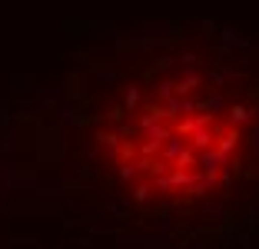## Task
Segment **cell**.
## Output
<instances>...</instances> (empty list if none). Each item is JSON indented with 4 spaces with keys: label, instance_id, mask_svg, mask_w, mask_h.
Wrapping results in <instances>:
<instances>
[{
    "label": "cell",
    "instance_id": "1",
    "mask_svg": "<svg viewBox=\"0 0 259 249\" xmlns=\"http://www.w3.org/2000/svg\"><path fill=\"white\" fill-rule=\"evenodd\" d=\"M37 140H33V146H37V163L40 166H57L63 159V130L60 127H50V123H40L37 127Z\"/></svg>",
    "mask_w": 259,
    "mask_h": 249
},
{
    "label": "cell",
    "instance_id": "2",
    "mask_svg": "<svg viewBox=\"0 0 259 249\" xmlns=\"http://www.w3.org/2000/svg\"><path fill=\"white\" fill-rule=\"evenodd\" d=\"M256 120H259V110L252 103H239V100H233V103L226 106V127L239 130V133H243L246 127H252Z\"/></svg>",
    "mask_w": 259,
    "mask_h": 249
},
{
    "label": "cell",
    "instance_id": "3",
    "mask_svg": "<svg viewBox=\"0 0 259 249\" xmlns=\"http://www.w3.org/2000/svg\"><path fill=\"white\" fill-rule=\"evenodd\" d=\"M33 97L40 100V113H57V110H60V100L67 97V90H63L60 83H44L40 80L37 87H33Z\"/></svg>",
    "mask_w": 259,
    "mask_h": 249
},
{
    "label": "cell",
    "instance_id": "4",
    "mask_svg": "<svg viewBox=\"0 0 259 249\" xmlns=\"http://www.w3.org/2000/svg\"><path fill=\"white\" fill-rule=\"evenodd\" d=\"M203 83H206V70H199V67H180V76H176V97H180V100L193 97Z\"/></svg>",
    "mask_w": 259,
    "mask_h": 249
},
{
    "label": "cell",
    "instance_id": "5",
    "mask_svg": "<svg viewBox=\"0 0 259 249\" xmlns=\"http://www.w3.org/2000/svg\"><path fill=\"white\" fill-rule=\"evenodd\" d=\"M120 33L113 20H83V37L93 40V44H103V40H113Z\"/></svg>",
    "mask_w": 259,
    "mask_h": 249
},
{
    "label": "cell",
    "instance_id": "6",
    "mask_svg": "<svg viewBox=\"0 0 259 249\" xmlns=\"http://www.w3.org/2000/svg\"><path fill=\"white\" fill-rule=\"evenodd\" d=\"M87 76H93L100 87H113V83L123 80V70H120V67H107V60H93V63H90V73H87Z\"/></svg>",
    "mask_w": 259,
    "mask_h": 249
},
{
    "label": "cell",
    "instance_id": "7",
    "mask_svg": "<svg viewBox=\"0 0 259 249\" xmlns=\"http://www.w3.org/2000/svg\"><path fill=\"white\" fill-rule=\"evenodd\" d=\"M226 106H229V97L223 90H213L209 97H203V100H196V110L199 113H206V116H220V113H226Z\"/></svg>",
    "mask_w": 259,
    "mask_h": 249
},
{
    "label": "cell",
    "instance_id": "8",
    "mask_svg": "<svg viewBox=\"0 0 259 249\" xmlns=\"http://www.w3.org/2000/svg\"><path fill=\"white\" fill-rule=\"evenodd\" d=\"M213 44H223V47H233V50H252V40L249 37H243V33H236L233 27H216V37H213Z\"/></svg>",
    "mask_w": 259,
    "mask_h": 249
},
{
    "label": "cell",
    "instance_id": "9",
    "mask_svg": "<svg viewBox=\"0 0 259 249\" xmlns=\"http://www.w3.org/2000/svg\"><path fill=\"white\" fill-rule=\"evenodd\" d=\"M196 163H199V173L203 176H216L223 166H226V159H223L216 150H203V153H196Z\"/></svg>",
    "mask_w": 259,
    "mask_h": 249
},
{
    "label": "cell",
    "instance_id": "10",
    "mask_svg": "<svg viewBox=\"0 0 259 249\" xmlns=\"http://www.w3.org/2000/svg\"><path fill=\"white\" fill-rule=\"evenodd\" d=\"M183 150H186V140H183V136H176V133H169V140L160 146V153H163L160 163H166V166L173 163V166H176V159L183 156Z\"/></svg>",
    "mask_w": 259,
    "mask_h": 249
},
{
    "label": "cell",
    "instance_id": "11",
    "mask_svg": "<svg viewBox=\"0 0 259 249\" xmlns=\"http://www.w3.org/2000/svg\"><path fill=\"white\" fill-rule=\"evenodd\" d=\"M216 133H220V123H213V127H206V130H196V133H190V143H193V150H213V143H216Z\"/></svg>",
    "mask_w": 259,
    "mask_h": 249
},
{
    "label": "cell",
    "instance_id": "12",
    "mask_svg": "<svg viewBox=\"0 0 259 249\" xmlns=\"http://www.w3.org/2000/svg\"><path fill=\"white\" fill-rule=\"evenodd\" d=\"M60 203H40V206H14V216H60Z\"/></svg>",
    "mask_w": 259,
    "mask_h": 249
},
{
    "label": "cell",
    "instance_id": "13",
    "mask_svg": "<svg viewBox=\"0 0 259 249\" xmlns=\"http://www.w3.org/2000/svg\"><path fill=\"white\" fill-rule=\"evenodd\" d=\"M120 106L126 110V113H137L140 106H143V87H140V83H130L126 90H123V100H120Z\"/></svg>",
    "mask_w": 259,
    "mask_h": 249
},
{
    "label": "cell",
    "instance_id": "14",
    "mask_svg": "<svg viewBox=\"0 0 259 249\" xmlns=\"http://www.w3.org/2000/svg\"><path fill=\"white\" fill-rule=\"evenodd\" d=\"M37 76L33 73H14L10 76V90L17 93V97H23V93H33V87H37Z\"/></svg>",
    "mask_w": 259,
    "mask_h": 249
},
{
    "label": "cell",
    "instance_id": "15",
    "mask_svg": "<svg viewBox=\"0 0 259 249\" xmlns=\"http://www.w3.org/2000/svg\"><path fill=\"white\" fill-rule=\"evenodd\" d=\"M156 90V103H166V100L176 97V76H160V83L153 87Z\"/></svg>",
    "mask_w": 259,
    "mask_h": 249
},
{
    "label": "cell",
    "instance_id": "16",
    "mask_svg": "<svg viewBox=\"0 0 259 249\" xmlns=\"http://www.w3.org/2000/svg\"><path fill=\"white\" fill-rule=\"evenodd\" d=\"M30 193L37 199H44V203H63V186H40V183H37Z\"/></svg>",
    "mask_w": 259,
    "mask_h": 249
},
{
    "label": "cell",
    "instance_id": "17",
    "mask_svg": "<svg viewBox=\"0 0 259 249\" xmlns=\"http://www.w3.org/2000/svg\"><path fill=\"white\" fill-rule=\"evenodd\" d=\"M180 63H176V53H160L156 60H153V67H150V73H163V76H169V70H176Z\"/></svg>",
    "mask_w": 259,
    "mask_h": 249
},
{
    "label": "cell",
    "instance_id": "18",
    "mask_svg": "<svg viewBox=\"0 0 259 249\" xmlns=\"http://www.w3.org/2000/svg\"><path fill=\"white\" fill-rule=\"evenodd\" d=\"M93 140H97V146H103L107 153H116V150H120V140H116L113 130H97V133H93Z\"/></svg>",
    "mask_w": 259,
    "mask_h": 249
},
{
    "label": "cell",
    "instance_id": "19",
    "mask_svg": "<svg viewBox=\"0 0 259 249\" xmlns=\"http://www.w3.org/2000/svg\"><path fill=\"white\" fill-rule=\"evenodd\" d=\"M126 196H130V203H146V199H150V196H153V183H150V180H143V183H137V186L130 189Z\"/></svg>",
    "mask_w": 259,
    "mask_h": 249
},
{
    "label": "cell",
    "instance_id": "20",
    "mask_svg": "<svg viewBox=\"0 0 259 249\" xmlns=\"http://www.w3.org/2000/svg\"><path fill=\"white\" fill-rule=\"evenodd\" d=\"M216 70H220V76H223L226 83H246V73H243L239 67H233V63H220Z\"/></svg>",
    "mask_w": 259,
    "mask_h": 249
},
{
    "label": "cell",
    "instance_id": "21",
    "mask_svg": "<svg viewBox=\"0 0 259 249\" xmlns=\"http://www.w3.org/2000/svg\"><path fill=\"white\" fill-rule=\"evenodd\" d=\"M57 113H60V127H73V123H80V110L70 106V103H63Z\"/></svg>",
    "mask_w": 259,
    "mask_h": 249
},
{
    "label": "cell",
    "instance_id": "22",
    "mask_svg": "<svg viewBox=\"0 0 259 249\" xmlns=\"http://www.w3.org/2000/svg\"><path fill=\"white\" fill-rule=\"evenodd\" d=\"M246 143H249V153L259 159V120L252 127H246Z\"/></svg>",
    "mask_w": 259,
    "mask_h": 249
},
{
    "label": "cell",
    "instance_id": "23",
    "mask_svg": "<svg viewBox=\"0 0 259 249\" xmlns=\"http://www.w3.org/2000/svg\"><path fill=\"white\" fill-rule=\"evenodd\" d=\"M137 166H133V163H123V166H116V180H120V183H133V180H137Z\"/></svg>",
    "mask_w": 259,
    "mask_h": 249
},
{
    "label": "cell",
    "instance_id": "24",
    "mask_svg": "<svg viewBox=\"0 0 259 249\" xmlns=\"http://www.w3.org/2000/svg\"><path fill=\"white\" fill-rule=\"evenodd\" d=\"M123 116H126V110H123L120 103H113L107 113H103V120H107V123H123Z\"/></svg>",
    "mask_w": 259,
    "mask_h": 249
},
{
    "label": "cell",
    "instance_id": "25",
    "mask_svg": "<svg viewBox=\"0 0 259 249\" xmlns=\"http://www.w3.org/2000/svg\"><path fill=\"white\" fill-rule=\"evenodd\" d=\"M113 133H116V140H120V143H123L126 136H130V140L137 136V127H133V123H116V130H113Z\"/></svg>",
    "mask_w": 259,
    "mask_h": 249
},
{
    "label": "cell",
    "instance_id": "26",
    "mask_svg": "<svg viewBox=\"0 0 259 249\" xmlns=\"http://www.w3.org/2000/svg\"><path fill=\"white\" fill-rule=\"evenodd\" d=\"M216 27H220V23H213V20H203V27H199V30H203L209 40H213V37H216Z\"/></svg>",
    "mask_w": 259,
    "mask_h": 249
}]
</instances>
